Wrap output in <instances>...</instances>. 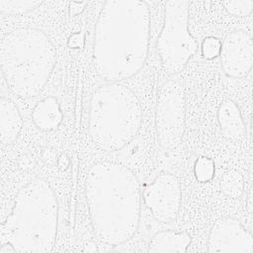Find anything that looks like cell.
<instances>
[{
    "label": "cell",
    "instance_id": "cell-6",
    "mask_svg": "<svg viewBox=\"0 0 253 253\" xmlns=\"http://www.w3.org/2000/svg\"><path fill=\"white\" fill-rule=\"evenodd\" d=\"M190 2L170 0L165 3L164 21L156 42V51L163 70L181 72L198 50V42L189 31Z\"/></svg>",
    "mask_w": 253,
    "mask_h": 253
},
{
    "label": "cell",
    "instance_id": "cell-8",
    "mask_svg": "<svg viewBox=\"0 0 253 253\" xmlns=\"http://www.w3.org/2000/svg\"><path fill=\"white\" fill-rule=\"evenodd\" d=\"M146 208L158 222L166 223L176 219L182 198L178 178L171 173H160L142 192Z\"/></svg>",
    "mask_w": 253,
    "mask_h": 253
},
{
    "label": "cell",
    "instance_id": "cell-13",
    "mask_svg": "<svg viewBox=\"0 0 253 253\" xmlns=\"http://www.w3.org/2000/svg\"><path fill=\"white\" fill-rule=\"evenodd\" d=\"M23 119L17 106L8 98L0 99V140L3 143H13L20 135Z\"/></svg>",
    "mask_w": 253,
    "mask_h": 253
},
{
    "label": "cell",
    "instance_id": "cell-11",
    "mask_svg": "<svg viewBox=\"0 0 253 253\" xmlns=\"http://www.w3.org/2000/svg\"><path fill=\"white\" fill-rule=\"evenodd\" d=\"M217 121L222 134L232 141L241 140L246 128L238 106L231 100L221 103L217 109Z\"/></svg>",
    "mask_w": 253,
    "mask_h": 253
},
{
    "label": "cell",
    "instance_id": "cell-20",
    "mask_svg": "<svg viewBox=\"0 0 253 253\" xmlns=\"http://www.w3.org/2000/svg\"><path fill=\"white\" fill-rule=\"evenodd\" d=\"M85 3H78V2H72L70 4V14L71 15H77L81 13V11L84 9Z\"/></svg>",
    "mask_w": 253,
    "mask_h": 253
},
{
    "label": "cell",
    "instance_id": "cell-16",
    "mask_svg": "<svg viewBox=\"0 0 253 253\" xmlns=\"http://www.w3.org/2000/svg\"><path fill=\"white\" fill-rule=\"evenodd\" d=\"M42 3L35 0H0V12L7 15H23L36 10Z\"/></svg>",
    "mask_w": 253,
    "mask_h": 253
},
{
    "label": "cell",
    "instance_id": "cell-5",
    "mask_svg": "<svg viewBox=\"0 0 253 253\" xmlns=\"http://www.w3.org/2000/svg\"><path fill=\"white\" fill-rule=\"evenodd\" d=\"M142 108L135 93L124 84L108 83L92 94L88 130L93 144L102 151L123 149L137 134Z\"/></svg>",
    "mask_w": 253,
    "mask_h": 253
},
{
    "label": "cell",
    "instance_id": "cell-18",
    "mask_svg": "<svg viewBox=\"0 0 253 253\" xmlns=\"http://www.w3.org/2000/svg\"><path fill=\"white\" fill-rule=\"evenodd\" d=\"M221 4L226 12L234 17H247L253 11V0L223 1Z\"/></svg>",
    "mask_w": 253,
    "mask_h": 253
},
{
    "label": "cell",
    "instance_id": "cell-15",
    "mask_svg": "<svg viewBox=\"0 0 253 253\" xmlns=\"http://www.w3.org/2000/svg\"><path fill=\"white\" fill-rule=\"evenodd\" d=\"M219 188L226 197L230 199H239L244 190V179L242 174L235 169L226 171L220 179Z\"/></svg>",
    "mask_w": 253,
    "mask_h": 253
},
{
    "label": "cell",
    "instance_id": "cell-3",
    "mask_svg": "<svg viewBox=\"0 0 253 253\" xmlns=\"http://www.w3.org/2000/svg\"><path fill=\"white\" fill-rule=\"evenodd\" d=\"M58 202L50 185L34 179L17 193L1 224L0 253H44L53 249Z\"/></svg>",
    "mask_w": 253,
    "mask_h": 253
},
{
    "label": "cell",
    "instance_id": "cell-1",
    "mask_svg": "<svg viewBox=\"0 0 253 253\" xmlns=\"http://www.w3.org/2000/svg\"><path fill=\"white\" fill-rule=\"evenodd\" d=\"M150 12L140 0H109L99 13L93 41V64L109 83L137 74L148 55Z\"/></svg>",
    "mask_w": 253,
    "mask_h": 253
},
{
    "label": "cell",
    "instance_id": "cell-2",
    "mask_svg": "<svg viewBox=\"0 0 253 253\" xmlns=\"http://www.w3.org/2000/svg\"><path fill=\"white\" fill-rule=\"evenodd\" d=\"M85 196L99 242L118 246L135 234L140 222L141 190L129 168L112 161L96 162L87 172Z\"/></svg>",
    "mask_w": 253,
    "mask_h": 253
},
{
    "label": "cell",
    "instance_id": "cell-10",
    "mask_svg": "<svg viewBox=\"0 0 253 253\" xmlns=\"http://www.w3.org/2000/svg\"><path fill=\"white\" fill-rule=\"evenodd\" d=\"M220 63L224 73L232 78L245 77L253 65V42L243 30L228 33L221 42Z\"/></svg>",
    "mask_w": 253,
    "mask_h": 253
},
{
    "label": "cell",
    "instance_id": "cell-9",
    "mask_svg": "<svg viewBox=\"0 0 253 253\" xmlns=\"http://www.w3.org/2000/svg\"><path fill=\"white\" fill-rule=\"evenodd\" d=\"M208 251L212 253H253V236L239 220L225 216L211 226Z\"/></svg>",
    "mask_w": 253,
    "mask_h": 253
},
{
    "label": "cell",
    "instance_id": "cell-19",
    "mask_svg": "<svg viewBox=\"0 0 253 253\" xmlns=\"http://www.w3.org/2000/svg\"><path fill=\"white\" fill-rule=\"evenodd\" d=\"M221 47L220 41L212 36L207 37L202 42V54L207 59H213L219 55Z\"/></svg>",
    "mask_w": 253,
    "mask_h": 253
},
{
    "label": "cell",
    "instance_id": "cell-7",
    "mask_svg": "<svg viewBox=\"0 0 253 253\" xmlns=\"http://www.w3.org/2000/svg\"><path fill=\"white\" fill-rule=\"evenodd\" d=\"M154 125L162 148L170 150L180 145L186 127L185 91L180 82L168 80L159 87Z\"/></svg>",
    "mask_w": 253,
    "mask_h": 253
},
{
    "label": "cell",
    "instance_id": "cell-17",
    "mask_svg": "<svg viewBox=\"0 0 253 253\" xmlns=\"http://www.w3.org/2000/svg\"><path fill=\"white\" fill-rule=\"evenodd\" d=\"M194 173L196 179L201 183L210 182L214 175V163L213 161L206 156L200 157L194 167Z\"/></svg>",
    "mask_w": 253,
    "mask_h": 253
},
{
    "label": "cell",
    "instance_id": "cell-14",
    "mask_svg": "<svg viewBox=\"0 0 253 253\" xmlns=\"http://www.w3.org/2000/svg\"><path fill=\"white\" fill-rule=\"evenodd\" d=\"M32 121L42 130H52L62 122V112L58 100L48 96L37 103L32 111Z\"/></svg>",
    "mask_w": 253,
    "mask_h": 253
},
{
    "label": "cell",
    "instance_id": "cell-12",
    "mask_svg": "<svg viewBox=\"0 0 253 253\" xmlns=\"http://www.w3.org/2000/svg\"><path fill=\"white\" fill-rule=\"evenodd\" d=\"M192 242L187 232L161 230L154 233L148 244V252L155 253H186Z\"/></svg>",
    "mask_w": 253,
    "mask_h": 253
},
{
    "label": "cell",
    "instance_id": "cell-4",
    "mask_svg": "<svg viewBox=\"0 0 253 253\" xmlns=\"http://www.w3.org/2000/svg\"><path fill=\"white\" fill-rule=\"evenodd\" d=\"M54 63V46L39 29H17L1 40V70L8 88L19 97L32 98L42 92Z\"/></svg>",
    "mask_w": 253,
    "mask_h": 253
}]
</instances>
